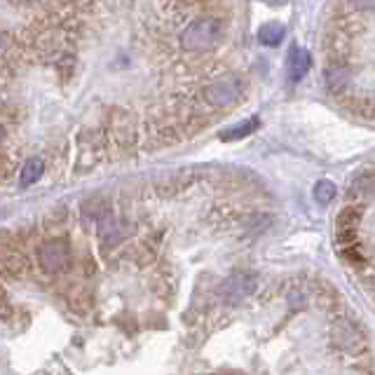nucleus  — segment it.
Instances as JSON below:
<instances>
[{
  "label": "nucleus",
  "mask_w": 375,
  "mask_h": 375,
  "mask_svg": "<svg viewBox=\"0 0 375 375\" xmlns=\"http://www.w3.org/2000/svg\"><path fill=\"white\" fill-rule=\"evenodd\" d=\"M218 24L213 19H197L192 22L188 29L183 31L181 36V45L188 49V52H202V49H209L213 43L218 40Z\"/></svg>",
  "instance_id": "nucleus-1"
},
{
  "label": "nucleus",
  "mask_w": 375,
  "mask_h": 375,
  "mask_svg": "<svg viewBox=\"0 0 375 375\" xmlns=\"http://www.w3.org/2000/svg\"><path fill=\"white\" fill-rule=\"evenodd\" d=\"M247 92V82L239 75H223L218 80H213L206 87V101L213 106H232L235 101L242 99V94Z\"/></svg>",
  "instance_id": "nucleus-2"
},
{
  "label": "nucleus",
  "mask_w": 375,
  "mask_h": 375,
  "mask_svg": "<svg viewBox=\"0 0 375 375\" xmlns=\"http://www.w3.org/2000/svg\"><path fill=\"white\" fill-rule=\"evenodd\" d=\"M38 261L45 273L56 275L68 268L70 263V247L63 239H47L40 249H38Z\"/></svg>",
  "instance_id": "nucleus-3"
},
{
  "label": "nucleus",
  "mask_w": 375,
  "mask_h": 375,
  "mask_svg": "<svg viewBox=\"0 0 375 375\" xmlns=\"http://www.w3.org/2000/svg\"><path fill=\"white\" fill-rule=\"evenodd\" d=\"M251 291H254V280L247 275H237L232 277V280H228L223 284V296L225 298H232V300H239L244 298V296H249Z\"/></svg>",
  "instance_id": "nucleus-4"
},
{
  "label": "nucleus",
  "mask_w": 375,
  "mask_h": 375,
  "mask_svg": "<svg viewBox=\"0 0 375 375\" xmlns=\"http://www.w3.org/2000/svg\"><path fill=\"white\" fill-rule=\"evenodd\" d=\"M286 66H289L291 77H293V80H300V77L309 70V54H307V49H300V47L291 49Z\"/></svg>",
  "instance_id": "nucleus-5"
},
{
  "label": "nucleus",
  "mask_w": 375,
  "mask_h": 375,
  "mask_svg": "<svg viewBox=\"0 0 375 375\" xmlns=\"http://www.w3.org/2000/svg\"><path fill=\"white\" fill-rule=\"evenodd\" d=\"M284 36H286V31H284V26L280 22H268L258 29V40L268 45V47H277L284 40Z\"/></svg>",
  "instance_id": "nucleus-6"
},
{
  "label": "nucleus",
  "mask_w": 375,
  "mask_h": 375,
  "mask_svg": "<svg viewBox=\"0 0 375 375\" xmlns=\"http://www.w3.org/2000/svg\"><path fill=\"white\" fill-rule=\"evenodd\" d=\"M43 176V160H38V158H31V160H26L24 167H22V171H19V183L22 185H31V183H36L38 178Z\"/></svg>",
  "instance_id": "nucleus-7"
},
{
  "label": "nucleus",
  "mask_w": 375,
  "mask_h": 375,
  "mask_svg": "<svg viewBox=\"0 0 375 375\" xmlns=\"http://www.w3.org/2000/svg\"><path fill=\"white\" fill-rule=\"evenodd\" d=\"M258 127V120L256 118H251V120H244V122H239V125H235L230 129V132H223L221 134V139L223 141H237V139H244V137H249L251 132Z\"/></svg>",
  "instance_id": "nucleus-8"
},
{
  "label": "nucleus",
  "mask_w": 375,
  "mask_h": 375,
  "mask_svg": "<svg viewBox=\"0 0 375 375\" xmlns=\"http://www.w3.org/2000/svg\"><path fill=\"white\" fill-rule=\"evenodd\" d=\"M312 195L314 199L319 204H328V202H333L335 199V185L331 183V181H319V183L314 185V190H312Z\"/></svg>",
  "instance_id": "nucleus-9"
},
{
  "label": "nucleus",
  "mask_w": 375,
  "mask_h": 375,
  "mask_svg": "<svg viewBox=\"0 0 375 375\" xmlns=\"http://www.w3.org/2000/svg\"><path fill=\"white\" fill-rule=\"evenodd\" d=\"M3 141H5V129L0 127V146H3Z\"/></svg>",
  "instance_id": "nucleus-10"
}]
</instances>
